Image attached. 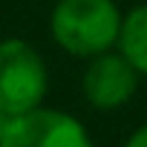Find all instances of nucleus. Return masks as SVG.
<instances>
[{
    "mask_svg": "<svg viewBox=\"0 0 147 147\" xmlns=\"http://www.w3.org/2000/svg\"><path fill=\"white\" fill-rule=\"evenodd\" d=\"M138 78H141L138 69L121 52L110 49V52L90 58L81 75V92L87 104L95 110H118L136 95Z\"/></svg>",
    "mask_w": 147,
    "mask_h": 147,
    "instance_id": "4",
    "label": "nucleus"
},
{
    "mask_svg": "<svg viewBox=\"0 0 147 147\" xmlns=\"http://www.w3.org/2000/svg\"><path fill=\"white\" fill-rule=\"evenodd\" d=\"M0 147H92V138L75 115L40 104L6 121Z\"/></svg>",
    "mask_w": 147,
    "mask_h": 147,
    "instance_id": "3",
    "label": "nucleus"
},
{
    "mask_svg": "<svg viewBox=\"0 0 147 147\" xmlns=\"http://www.w3.org/2000/svg\"><path fill=\"white\" fill-rule=\"evenodd\" d=\"M124 15L113 0H58L49 29L55 43L75 55V58H95L118 46Z\"/></svg>",
    "mask_w": 147,
    "mask_h": 147,
    "instance_id": "1",
    "label": "nucleus"
},
{
    "mask_svg": "<svg viewBox=\"0 0 147 147\" xmlns=\"http://www.w3.org/2000/svg\"><path fill=\"white\" fill-rule=\"evenodd\" d=\"M6 121H9V115L0 110V138H3V130H6Z\"/></svg>",
    "mask_w": 147,
    "mask_h": 147,
    "instance_id": "7",
    "label": "nucleus"
},
{
    "mask_svg": "<svg viewBox=\"0 0 147 147\" xmlns=\"http://www.w3.org/2000/svg\"><path fill=\"white\" fill-rule=\"evenodd\" d=\"M49 72L43 55L23 38L0 40V110L9 118L43 104Z\"/></svg>",
    "mask_w": 147,
    "mask_h": 147,
    "instance_id": "2",
    "label": "nucleus"
},
{
    "mask_svg": "<svg viewBox=\"0 0 147 147\" xmlns=\"http://www.w3.org/2000/svg\"><path fill=\"white\" fill-rule=\"evenodd\" d=\"M121 147H147V124H141L138 130H133L130 138H127Z\"/></svg>",
    "mask_w": 147,
    "mask_h": 147,
    "instance_id": "6",
    "label": "nucleus"
},
{
    "mask_svg": "<svg viewBox=\"0 0 147 147\" xmlns=\"http://www.w3.org/2000/svg\"><path fill=\"white\" fill-rule=\"evenodd\" d=\"M118 52L138 69V75H147V3L124 15L118 32Z\"/></svg>",
    "mask_w": 147,
    "mask_h": 147,
    "instance_id": "5",
    "label": "nucleus"
}]
</instances>
